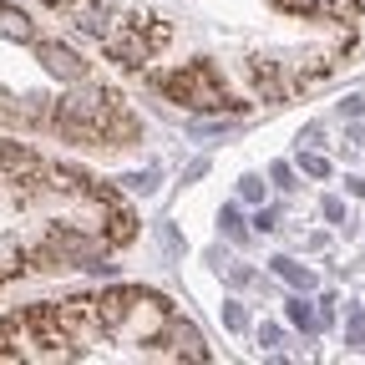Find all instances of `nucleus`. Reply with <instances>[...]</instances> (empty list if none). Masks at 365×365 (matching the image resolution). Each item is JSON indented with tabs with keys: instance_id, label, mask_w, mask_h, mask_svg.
I'll use <instances>...</instances> for the list:
<instances>
[{
	"instance_id": "obj_1",
	"label": "nucleus",
	"mask_w": 365,
	"mask_h": 365,
	"mask_svg": "<svg viewBox=\"0 0 365 365\" xmlns=\"http://www.w3.org/2000/svg\"><path fill=\"white\" fill-rule=\"evenodd\" d=\"M163 91H168L173 102L193 107V112H239V107H244V102L228 97V86L218 81V71H213L208 61H193V66L163 76Z\"/></svg>"
},
{
	"instance_id": "obj_2",
	"label": "nucleus",
	"mask_w": 365,
	"mask_h": 365,
	"mask_svg": "<svg viewBox=\"0 0 365 365\" xmlns=\"http://www.w3.org/2000/svg\"><path fill=\"white\" fill-rule=\"evenodd\" d=\"M56 112H61V117L86 122L91 132H102V143H107V122H112L122 107H117L112 91H102V86H81V81H76V91H66V97L56 102Z\"/></svg>"
},
{
	"instance_id": "obj_3",
	"label": "nucleus",
	"mask_w": 365,
	"mask_h": 365,
	"mask_svg": "<svg viewBox=\"0 0 365 365\" xmlns=\"http://www.w3.org/2000/svg\"><path fill=\"white\" fill-rule=\"evenodd\" d=\"M102 46H107V56L122 61V66H143V61L153 56V41H148V31H143V16H127V26H112V31L102 36Z\"/></svg>"
},
{
	"instance_id": "obj_4",
	"label": "nucleus",
	"mask_w": 365,
	"mask_h": 365,
	"mask_svg": "<svg viewBox=\"0 0 365 365\" xmlns=\"http://www.w3.org/2000/svg\"><path fill=\"white\" fill-rule=\"evenodd\" d=\"M21 325L36 335V345H46L51 355H71V330H66V319H61V304H31Z\"/></svg>"
},
{
	"instance_id": "obj_5",
	"label": "nucleus",
	"mask_w": 365,
	"mask_h": 365,
	"mask_svg": "<svg viewBox=\"0 0 365 365\" xmlns=\"http://www.w3.org/2000/svg\"><path fill=\"white\" fill-rule=\"evenodd\" d=\"M36 46V61L46 66V71H51V76H61V81H86V61L71 51V46H61V41H31Z\"/></svg>"
},
{
	"instance_id": "obj_6",
	"label": "nucleus",
	"mask_w": 365,
	"mask_h": 365,
	"mask_svg": "<svg viewBox=\"0 0 365 365\" xmlns=\"http://www.w3.org/2000/svg\"><path fill=\"white\" fill-rule=\"evenodd\" d=\"M0 173L11 182H31V178H41V158L21 143H0Z\"/></svg>"
},
{
	"instance_id": "obj_7",
	"label": "nucleus",
	"mask_w": 365,
	"mask_h": 365,
	"mask_svg": "<svg viewBox=\"0 0 365 365\" xmlns=\"http://www.w3.org/2000/svg\"><path fill=\"white\" fill-rule=\"evenodd\" d=\"M163 340L173 345V355H188V360H208V350H203V335H198L193 325H182V319H168Z\"/></svg>"
},
{
	"instance_id": "obj_8",
	"label": "nucleus",
	"mask_w": 365,
	"mask_h": 365,
	"mask_svg": "<svg viewBox=\"0 0 365 365\" xmlns=\"http://www.w3.org/2000/svg\"><path fill=\"white\" fill-rule=\"evenodd\" d=\"M249 81H254V91H259V97L264 102H279L284 97V81H279V66H274V61H249Z\"/></svg>"
},
{
	"instance_id": "obj_9",
	"label": "nucleus",
	"mask_w": 365,
	"mask_h": 365,
	"mask_svg": "<svg viewBox=\"0 0 365 365\" xmlns=\"http://www.w3.org/2000/svg\"><path fill=\"white\" fill-rule=\"evenodd\" d=\"M0 36L6 41H36V26H31V16L21 6H6V0H0Z\"/></svg>"
},
{
	"instance_id": "obj_10",
	"label": "nucleus",
	"mask_w": 365,
	"mask_h": 365,
	"mask_svg": "<svg viewBox=\"0 0 365 365\" xmlns=\"http://www.w3.org/2000/svg\"><path fill=\"white\" fill-rule=\"evenodd\" d=\"M274 274H279V279H289V284H299V289L314 284V274H309L304 264H294V259H274Z\"/></svg>"
},
{
	"instance_id": "obj_11",
	"label": "nucleus",
	"mask_w": 365,
	"mask_h": 365,
	"mask_svg": "<svg viewBox=\"0 0 365 365\" xmlns=\"http://www.w3.org/2000/svg\"><path fill=\"white\" fill-rule=\"evenodd\" d=\"M76 26H81L86 36H107V31H112V16H107V11H81Z\"/></svg>"
},
{
	"instance_id": "obj_12",
	"label": "nucleus",
	"mask_w": 365,
	"mask_h": 365,
	"mask_svg": "<svg viewBox=\"0 0 365 365\" xmlns=\"http://www.w3.org/2000/svg\"><path fill=\"white\" fill-rule=\"evenodd\" d=\"M269 6H274V11H289V16H314L325 0H269Z\"/></svg>"
},
{
	"instance_id": "obj_13",
	"label": "nucleus",
	"mask_w": 365,
	"mask_h": 365,
	"mask_svg": "<svg viewBox=\"0 0 365 365\" xmlns=\"http://www.w3.org/2000/svg\"><path fill=\"white\" fill-rule=\"evenodd\" d=\"M218 228H223L228 239H239V244H244V218H239V208H223V213H218Z\"/></svg>"
},
{
	"instance_id": "obj_14",
	"label": "nucleus",
	"mask_w": 365,
	"mask_h": 365,
	"mask_svg": "<svg viewBox=\"0 0 365 365\" xmlns=\"http://www.w3.org/2000/svg\"><path fill=\"white\" fill-rule=\"evenodd\" d=\"M132 239V218L127 213H112V228H107V244H127Z\"/></svg>"
},
{
	"instance_id": "obj_15",
	"label": "nucleus",
	"mask_w": 365,
	"mask_h": 365,
	"mask_svg": "<svg viewBox=\"0 0 365 365\" xmlns=\"http://www.w3.org/2000/svg\"><path fill=\"white\" fill-rule=\"evenodd\" d=\"M122 182H127L132 193H153V188H158V173H153V168H148V173H127Z\"/></svg>"
},
{
	"instance_id": "obj_16",
	"label": "nucleus",
	"mask_w": 365,
	"mask_h": 365,
	"mask_svg": "<svg viewBox=\"0 0 365 365\" xmlns=\"http://www.w3.org/2000/svg\"><path fill=\"white\" fill-rule=\"evenodd\" d=\"M223 325H228V330H244V325H249V314H244V304H234V299H223Z\"/></svg>"
},
{
	"instance_id": "obj_17",
	"label": "nucleus",
	"mask_w": 365,
	"mask_h": 365,
	"mask_svg": "<svg viewBox=\"0 0 365 365\" xmlns=\"http://www.w3.org/2000/svg\"><path fill=\"white\" fill-rule=\"evenodd\" d=\"M299 168H304L309 178H325V173H330V163L319 158V153H299Z\"/></svg>"
},
{
	"instance_id": "obj_18",
	"label": "nucleus",
	"mask_w": 365,
	"mask_h": 365,
	"mask_svg": "<svg viewBox=\"0 0 365 365\" xmlns=\"http://www.w3.org/2000/svg\"><path fill=\"white\" fill-rule=\"evenodd\" d=\"M289 319H294L299 330H309V325H314V309H309L304 299H289Z\"/></svg>"
},
{
	"instance_id": "obj_19",
	"label": "nucleus",
	"mask_w": 365,
	"mask_h": 365,
	"mask_svg": "<svg viewBox=\"0 0 365 365\" xmlns=\"http://www.w3.org/2000/svg\"><path fill=\"white\" fill-rule=\"evenodd\" d=\"M239 198H244V203H259V198H264V182H259V178H244V182H239Z\"/></svg>"
},
{
	"instance_id": "obj_20",
	"label": "nucleus",
	"mask_w": 365,
	"mask_h": 365,
	"mask_svg": "<svg viewBox=\"0 0 365 365\" xmlns=\"http://www.w3.org/2000/svg\"><path fill=\"white\" fill-rule=\"evenodd\" d=\"M360 340H365V314L350 309V345H360Z\"/></svg>"
},
{
	"instance_id": "obj_21",
	"label": "nucleus",
	"mask_w": 365,
	"mask_h": 365,
	"mask_svg": "<svg viewBox=\"0 0 365 365\" xmlns=\"http://www.w3.org/2000/svg\"><path fill=\"white\" fill-rule=\"evenodd\" d=\"M254 223H259V234H274V228H279V213H274V208H264Z\"/></svg>"
},
{
	"instance_id": "obj_22",
	"label": "nucleus",
	"mask_w": 365,
	"mask_h": 365,
	"mask_svg": "<svg viewBox=\"0 0 365 365\" xmlns=\"http://www.w3.org/2000/svg\"><path fill=\"white\" fill-rule=\"evenodd\" d=\"M158 239H163V249H168V254H178V249H182V244H178V234H173V228H168V223L158 228Z\"/></svg>"
},
{
	"instance_id": "obj_23",
	"label": "nucleus",
	"mask_w": 365,
	"mask_h": 365,
	"mask_svg": "<svg viewBox=\"0 0 365 365\" xmlns=\"http://www.w3.org/2000/svg\"><path fill=\"white\" fill-rule=\"evenodd\" d=\"M340 112H345V117H360V112H365V97H345Z\"/></svg>"
},
{
	"instance_id": "obj_24",
	"label": "nucleus",
	"mask_w": 365,
	"mask_h": 365,
	"mask_svg": "<svg viewBox=\"0 0 365 365\" xmlns=\"http://www.w3.org/2000/svg\"><path fill=\"white\" fill-rule=\"evenodd\" d=\"M325 218H330V223H340V218H345V208H340V198H325Z\"/></svg>"
},
{
	"instance_id": "obj_25",
	"label": "nucleus",
	"mask_w": 365,
	"mask_h": 365,
	"mask_svg": "<svg viewBox=\"0 0 365 365\" xmlns=\"http://www.w3.org/2000/svg\"><path fill=\"white\" fill-rule=\"evenodd\" d=\"M274 182H279V188H294V173H289V168L279 163V168H274Z\"/></svg>"
},
{
	"instance_id": "obj_26",
	"label": "nucleus",
	"mask_w": 365,
	"mask_h": 365,
	"mask_svg": "<svg viewBox=\"0 0 365 365\" xmlns=\"http://www.w3.org/2000/svg\"><path fill=\"white\" fill-rule=\"evenodd\" d=\"M350 193H355V198H365V178H350Z\"/></svg>"
},
{
	"instance_id": "obj_27",
	"label": "nucleus",
	"mask_w": 365,
	"mask_h": 365,
	"mask_svg": "<svg viewBox=\"0 0 365 365\" xmlns=\"http://www.w3.org/2000/svg\"><path fill=\"white\" fill-rule=\"evenodd\" d=\"M46 6H76V0H46Z\"/></svg>"
},
{
	"instance_id": "obj_28",
	"label": "nucleus",
	"mask_w": 365,
	"mask_h": 365,
	"mask_svg": "<svg viewBox=\"0 0 365 365\" xmlns=\"http://www.w3.org/2000/svg\"><path fill=\"white\" fill-rule=\"evenodd\" d=\"M11 269H16V264H0V279H6V274H11Z\"/></svg>"
}]
</instances>
